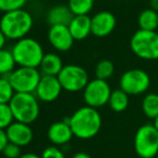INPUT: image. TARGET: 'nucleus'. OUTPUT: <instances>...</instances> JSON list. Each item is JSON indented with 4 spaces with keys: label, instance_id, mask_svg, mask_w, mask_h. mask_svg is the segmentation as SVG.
Masks as SVG:
<instances>
[{
    "label": "nucleus",
    "instance_id": "1",
    "mask_svg": "<svg viewBox=\"0 0 158 158\" xmlns=\"http://www.w3.org/2000/svg\"><path fill=\"white\" fill-rule=\"evenodd\" d=\"M69 125L73 135L82 140H88L98 135L101 129L102 118L97 109L85 106L77 109L69 117Z\"/></svg>",
    "mask_w": 158,
    "mask_h": 158
},
{
    "label": "nucleus",
    "instance_id": "2",
    "mask_svg": "<svg viewBox=\"0 0 158 158\" xmlns=\"http://www.w3.org/2000/svg\"><path fill=\"white\" fill-rule=\"evenodd\" d=\"M33 24L32 16L24 9L4 12L0 19V30L6 39L19 40L26 38L31 30Z\"/></svg>",
    "mask_w": 158,
    "mask_h": 158
},
{
    "label": "nucleus",
    "instance_id": "3",
    "mask_svg": "<svg viewBox=\"0 0 158 158\" xmlns=\"http://www.w3.org/2000/svg\"><path fill=\"white\" fill-rule=\"evenodd\" d=\"M15 63L19 67L37 68L40 67L44 57L42 45L32 38H24L14 44L11 50Z\"/></svg>",
    "mask_w": 158,
    "mask_h": 158
},
{
    "label": "nucleus",
    "instance_id": "4",
    "mask_svg": "<svg viewBox=\"0 0 158 158\" xmlns=\"http://www.w3.org/2000/svg\"><path fill=\"white\" fill-rule=\"evenodd\" d=\"M15 122L30 125L40 114V106L35 94L15 93L9 103Z\"/></svg>",
    "mask_w": 158,
    "mask_h": 158
},
{
    "label": "nucleus",
    "instance_id": "5",
    "mask_svg": "<svg viewBox=\"0 0 158 158\" xmlns=\"http://www.w3.org/2000/svg\"><path fill=\"white\" fill-rule=\"evenodd\" d=\"M131 51L144 60L158 59V32L137 30L130 39Z\"/></svg>",
    "mask_w": 158,
    "mask_h": 158
},
{
    "label": "nucleus",
    "instance_id": "6",
    "mask_svg": "<svg viewBox=\"0 0 158 158\" xmlns=\"http://www.w3.org/2000/svg\"><path fill=\"white\" fill-rule=\"evenodd\" d=\"M135 151L141 158H154L158 154V130L154 124L141 126L135 135Z\"/></svg>",
    "mask_w": 158,
    "mask_h": 158
},
{
    "label": "nucleus",
    "instance_id": "7",
    "mask_svg": "<svg viewBox=\"0 0 158 158\" xmlns=\"http://www.w3.org/2000/svg\"><path fill=\"white\" fill-rule=\"evenodd\" d=\"M15 93L35 94L42 75L37 68L19 67L6 77Z\"/></svg>",
    "mask_w": 158,
    "mask_h": 158
},
{
    "label": "nucleus",
    "instance_id": "8",
    "mask_svg": "<svg viewBox=\"0 0 158 158\" xmlns=\"http://www.w3.org/2000/svg\"><path fill=\"white\" fill-rule=\"evenodd\" d=\"M58 80L63 89L70 93L84 90L89 83L88 73L77 64H67L58 74Z\"/></svg>",
    "mask_w": 158,
    "mask_h": 158
},
{
    "label": "nucleus",
    "instance_id": "9",
    "mask_svg": "<svg viewBox=\"0 0 158 158\" xmlns=\"http://www.w3.org/2000/svg\"><path fill=\"white\" fill-rule=\"evenodd\" d=\"M150 85V75L141 69H130L119 80V88L129 96L143 94L148 89Z\"/></svg>",
    "mask_w": 158,
    "mask_h": 158
},
{
    "label": "nucleus",
    "instance_id": "10",
    "mask_svg": "<svg viewBox=\"0 0 158 158\" xmlns=\"http://www.w3.org/2000/svg\"><path fill=\"white\" fill-rule=\"evenodd\" d=\"M111 94L112 90L108 82L95 79L89 81L85 89L83 90V98L87 106L98 109L109 103Z\"/></svg>",
    "mask_w": 158,
    "mask_h": 158
},
{
    "label": "nucleus",
    "instance_id": "11",
    "mask_svg": "<svg viewBox=\"0 0 158 158\" xmlns=\"http://www.w3.org/2000/svg\"><path fill=\"white\" fill-rule=\"evenodd\" d=\"M63 87L57 77L42 75L38 87L35 92V96L38 100L43 102H53L60 96Z\"/></svg>",
    "mask_w": 158,
    "mask_h": 158
},
{
    "label": "nucleus",
    "instance_id": "12",
    "mask_svg": "<svg viewBox=\"0 0 158 158\" xmlns=\"http://www.w3.org/2000/svg\"><path fill=\"white\" fill-rule=\"evenodd\" d=\"M48 39L51 45L59 52L69 51L72 48L73 42H74V39H73L68 26L64 25L51 26L48 29Z\"/></svg>",
    "mask_w": 158,
    "mask_h": 158
},
{
    "label": "nucleus",
    "instance_id": "13",
    "mask_svg": "<svg viewBox=\"0 0 158 158\" xmlns=\"http://www.w3.org/2000/svg\"><path fill=\"white\" fill-rule=\"evenodd\" d=\"M116 26L114 14L109 11H101L92 17V33L96 37H106L111 35Z\"/></svg>",
    "mask_w": 158,
    "mask_h": 158
},
{
    "label": "nucleus",
    "instance_id": "14",
    "mask_svg": "<svg viewBox=\"0 0 158 158\" xmlns=\"http://www.w3.org/2000/svg\"><path fill=\"white\" fill-rule=\"evenodd\" d=\"M6 132L9 142L16 144L19 148L30 144L33 139V132L32 129L30 128V125L19 123V122H13L6 129Z\"/></svg>",
    "mask_w": 158,
    "mask_h": 158
},
{
    "label": "nucleus",
    "instance_id": "15",
    "mask_svg": "<svg viewBox=\"0 0 158 158\" xmlns=\"http://www.w3.org/2000/svg\"><path fill=\"white\" fill-rule=\"evenodd\" d=\"M73 137V132L68 123L55 122L48 129V138L55 145H64L69 143Z\"/></svg>",
    "mask_w": 158,
    "mask_h": 158
},
{
    "label": "nucleus",
    "instance_id": "16",
    "mask_svg": "<svg viewBox=\"0 0 158 158\" xmlns=\"http://www.w3.org/2000/svg\"><path fill=\"white\" fill-rule=\"evenodd\" d=\"M73 39L81 41L92 33V17L88 15H77L74 16L68 26Z\"/></svg>",
    "mask_w": 158,
    "mask_h": 158
},
{
    "label": "nucleus",
    "instance_id": "17",
    "mask_svg": "<svg viewBox=\"0 0 158 158\" xmlns=\"http://www.w3.org/2000/svg\"><path fill=\"white\" fill-rule=\"evenodd\" d=\"M74 17L73 13L69 9L68 6L64 4H57L54 6L46 15V21L51 26L55 25H64L69 26L72 19Z\"/></svg>",
    "mask_w": 158,
    "mask_h": 158
},
{
    "label": "nucleus",
    "instance_id": "18",
    "mask_svg": "<svg viewBox=\"0 0 158 158\" xmlns=\"http://www.w3.org/2000/svg\"><path fill=\"white\" fill-rule=\"evenodd\" d=\"M63 68V60L55 53H48V54L44 55L41 64H40L42 74L51 75V77H58Z\"/></svg>",
    "mask_w": 158,
    "mask_h": 158
},
{
    "label": "nucleus",
    "instance_id": "19",
    "mask_svg": "<svg viewBox=\"0 0 158 158\" xmlns=\"http://www.w3.org/2000/svg\"><path fill=\"white\" fill-rule=\"evenodd\" d=\"M138 24L141 30L156 31L158 29V12L153 9H145L139 14Z\"/></svg>",
    "mask_w": 158,
    "mask_h": 158
},
{
    "label": "nucleus",
    "instance_id": "20",
    "mask_svg": "<svg viewBox=\"0 0 158 158\" xmlns=\"http://www.w3.org/2000/svg\"><path fill=\"white\" fill-rule=\"evenodd\" d=\"M129 104V95L126 94L124 90L115 89L112 92L110 96V100H109V106H110L111 110L114 112H123L128 108Z\"/></svg>",
    "mask_w": 158,
    "mask_h": 158
},
{
    "label": "nucleus",
    "instance_id": "21",
    "mask_svg": "<svg viewBox=\"0 0 158 158\" xmlns=\"http://www.w3.org/2000/svg\"><path fill=\"white\" fill-rule=\"evenodd\" d=\"M142 111L144 115L151 119L158 117V95L155 93L148 94L142 100Z\"/></svg>",
    "mask_w": 158,
    "mask_h": 158
},
{
    "label": "nucleus",
    "instance_id": "22",
    "mask_svg": "<svg viewBox=\"0 0 158 158\" xmlns=\"http://www.w3.org/2000/svg\"><path fill=\"white\" fill-rule=\"evenodd\" d=\"M15 59L11 51L0 50V75L8 77L15 70Z\"/></svg>",
    "mask_w": 158,
    "mask_h": 158
},
{
    "label": "nucleus",
    "instance_id": "23",
    "mask_svg": "<svg viewBox=\"0 0 158 158\" xmlns=\"http://www.w3.org/2000/svg\"><path fill=\"white\" fill-rule=\"evenodd\" d=\"M95 0H68V6L74 16L87 15L93 10Z\"/></svg>",
    "mask_w": 158,
    "mask_h": 158
},
{
    "label": "nucleus",
    "instance_id": "24",
    "mask_svg": "<svg viewBox=\"0 0 158 158\" xmlns=\"http://www.w3.org/2000/svg\"><path fill=\"white\" fill-rule=\"evenodd\" d=\"M114 64L111 60H108V59H103V60H100L99 63L96 66V79L99 80H103V81H106L108 79H110L111 77L114 73Z\"/></svg>",
    "mask_w": 158,
    "mask_h": 158
},
{
    "label": "nucleus",
    "instance_id": "25",
    "mask_svg": "<svg viewBox=\"0 0 158 158\" xmlns=\"http://www.w3.org/2000/svg\"><path fill=\"white\" fill-rule=\"evenodd\" d=\"M15 95V90L12 87L6 77H0V103L9 104Z\"/></svg>",
    "mask_w": 158,
    "mask_h": 158
},
{
    "label": "nucleus",
    "instance_id": "26",
    "mask_svg": "<svg viewBox=\"0 0 158 158\" xmlns=\"http://www.w3.org/2000/svg\"><path fill=\"white\" fill-rule=\"evenodd\" d=\"M14 122V116L9 104L0 103V129L6 130Z\"/></svg>",
    "mask_w": 158,
    "mask_h": 158
},
{
    "label": "nucleus",
    "instance_id": "27",
    "mask_svg": "<svg viewBox=\"0 0 158 158\" xmlns=\"http://www.w3.org/2000/svg\"><path fill=\"white\" fill-rule=\"evenodd\" d=\"M28 0H0V11L9 12V11L23 9Z\"/></svg>",
    "mask_w": 158,
    "mask_h": 158
},
{
    "label": "nucleus",
    "instance_id": "28",
    "mask_svg": "<svg viewBox=\"0 0 158 158\" xmlns=\"http://www.w3.org/2000/svg\"><path fill=\"white\" fill-rule=\"evenodd\" d=\"M2 153L6 158H19L22 156L21 148L19 145H16V144L10 143V142H9V144L6 146V148H4Z\"/></svg>",
    "mask_w": 158,
    "mask_h": 158
},
{
    "label": "nucleus",
    "instance_id": "29",
    "mask_svg": "<svg viewBox=\"0 0 158 158\" xmlns=\"http://www.w3.org/2000/svg\"><path fill=\"white\" fill-rule=\"evenodd\" d=\"M41 158H64V155L57 146H48L42 152Z\"/></svg>",
    "mask_w": 158,
    "mask_h": 158
},
{
    "label": "nucleus",
    "instance_id": "30",
    "mask_svg": "<svg viewBox=\"0 0 158 158\" xmlns=\"http://www.w3.org/2000/svg\"><path fill=\"white\" fill-rule=\"evenodd\" d=\"M9 144V139L6 135V130L0 129V153L3 152V150L6 148V146Z\"/></svg>",
    "mask_w": 158,
    "mask_h": 158
},
{
    "label": "nucleus",
    "instance_id": "31",
    "mask_svg": "<svg viewBox=\"0 0 158 158\" xmlns=\"http://www.w3.org/2000/svg\"><path fill=\"white\" fill-rule=\"evenodd\" d=\"M72 158H92L90 155H88L87 153H84V152H79L77 154L73 155Z\"/></svg>",
    "mask_w": 158,
    "mask_h": 158
},
{
    "label": "nucleus",
    "instance_id": "32",
    "mask_svg": "<svg viewBox=\"0 0 158 158\" xmlns=\"http://www.w3.org/2000/svg\"><path fill=\"white\" fill-rule=\"evenodd\" d=\"M6 35L2 33V31L0 30V50L4 48V44H6Z\"/></svg>",
    "mask_w": 158,
    "mask_h": 158
},
{
    "label": "nucleus",
    "instance_id": "33",
    "mask_svg": "<svg viewBox=\"0 0 158 158\" xmlns=\"http://www.w3.org/2000/svg\"><path fill=\"white\" fill-rule=\"evenodd\" d=\"M19 158H41V156L37 154H33V153H26V154H23Z\"/></svg>",
    "mask_w": 158,
    "mask_h": 158
},
{
    "label": "nucleus",
    "instance_id": "34",
    "mask_svg": "<svg viewBox=\"0 0 158 158\" xmlns=\"http://www.w3.org/2000/svg\"><path fill=\"white\" fill-rule=\"evenodd\" d=\"M151 9L158 12V0H151Z\"/></svg>",
    "mask_w": 158,
    "mask_h": 158
},
{
    "label": "nucleus",
    "instance_id": "35",
    "mask_svg": "<svg viewBox=\"0 0 158 158\" xmlns=\"http://www.w3.org/2000/svg\"><path fill=\"white\" fill-rule=\"evenodd\" d=\"M154 126L156 127V128H157V130H158V117H157V118L154 121Z\"/></svg>",
    "mask_w": 158,
    "mask_h": 158
},
{
    "label": "nucleus",
    "instance_id": "36",
    "mask_svg": "<svg viewBox=\"0 0 158 158\" xmlns=\"http://www.w3.org/2000/svg\"><path fill=\"white\" fill-rule=\"evenodd\" d=\"M95 1H100V0H95Z\"/></svg>",
    "mask_w": 158,
    "mask_h": 158
}]
</instances>
